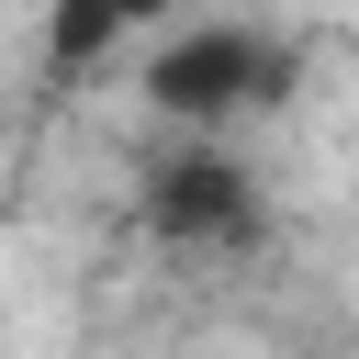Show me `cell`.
Here are the masks:
<instances>
[{
	"mask_svg": "<svg viewBox=\"0 0 359 359\" xmlns=\"http://www.w3.org/2000/svg\"><path fill=\"white\" fill-rule=\"evenodd\" d=\"M280 79H292V56H280L258 22H180V34L146 56V101H157L168 123H224V112H247V101H280Z\"/></svg>",
	"mask_w": 359,
	"mask_h": 359,
	"instance_id": "cell-1",
	"label": "cell"
},
{
	"mask_svg": "<svg viewBox=\"0 0 359 359\" xmlns=\"http://www.w3.org/2000/svg\"><path fill=\"white\" fill-rule=\"evenodd\" d=\"M146 224L180 236V247H224V236L258 224V191H247L236 157H168V168L146 180Z\"/></svg>",
	"mask_w": 359,
	"mask_h": 359,
	"instance_id": "cell-2",
	"label": "cell"
},
{
	"mask_svg": "<svg viewBox=\"0 0 359 359\" xmlns=\"http://www.w3.org/2000/svg\"><path fill=\"white\" fill-rule=\"evenodd\" d=\"M180 0H56L45 11V67L56 79H79V67H101L123 34H146V22H168Z\"/></svg>",
	"mask_w": 359,
	"mask_h": 359,
	"instance_id": "cell-3",
	"label": "cell"
}]
</instances>
